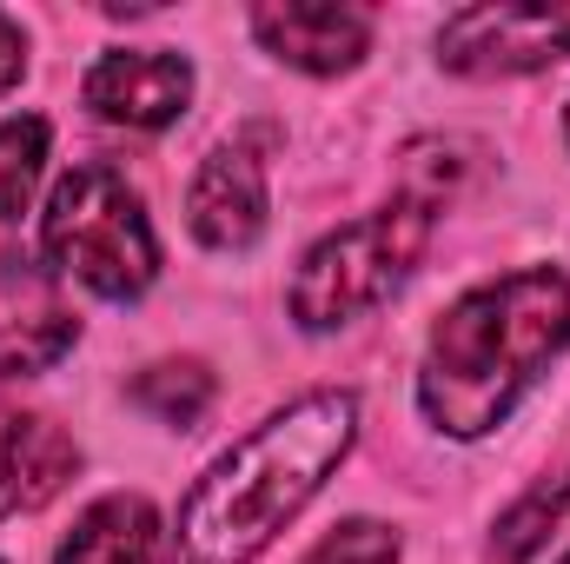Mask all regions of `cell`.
Instances as JSON below:
<instances>
[{
  "instance_id": "1",
  "label": "cell",
  "mask_w": 570,
  "mask_h": 564,
  "mask_svg": "<svg viewBox=\"0 0 570 564\" xmlns=\"http://www.w3.org/2000/svg\"><path fill=\"white\" fill-rule=\"evenodd\" d=\"M352 438H358L352 392L292 399L186 492L166 564H253L312 505V492L338 471Z\"/></svg>"
},
{
  "instance_id": "2",
  "label": "cell",
  "mask_w": 570,
  "mask_h": 564,
  "mask_svg": "<svg viewBox=\"0 0 570 564\" xmlns=\"http://www.w3.org/2000/svg\"><path fill=\"white\" fill-rule=\"evenodd\" d=\"M570 346V280L524 266L471 285L444 305L425 339L419 406L444 438H484L538 386V372Z\"/></svg>"
},
{
  "instance_id": "3",
  "label": "cell",
  "mask_w": 570,
  "mask_h": 564,
  "mask_svg": "<svg viewBox=\"0 0 570 564\" xmlns=\"http://www.w3.org/2000/svg\"><path fill=\"white\" fill-rule=\"evenodd\" d=\"M40 253L53 260L60 280H80L87 292L127 305L159 280V240L146 220L140 193L127 186L120 166L87 159L73 166L40 213Z\"/></svg>"
},
{
  "instance_id": "4",
  "label": "cell",
  "mask_w": 570,
  "mask_h": 564,
  "mask_svg": "<svg viewBox=\"0 0 570 564\" xmlns=\"http://www.w3.org/2000/svg\"><path fill=\"white\" fill-rule=\"evenodd\" d=\"M425 246H431V206L392 200L385 213L325 233L298 260L285 305H292V319L305 332H338V325L365 319L372 305H385L399 285L412 280V266L425 260Z\"/></svg>"
},
{
  "instance_id": "5",
  "label": "cell",
  "mask_w": 570,
  "mask_h": 564,
  "mask_svg": "<svg viewBox=\"0 0 570 564\" xmlns=\"http://www.w3.org/2000/svg\"><path fill=\"white\" fill-rule=\"evenodd\" d=\"M438 60L464 80H504L570 60V0H498L464 7L438 27Z\"/></svg>"
},
{
  "instance_id": "6",
  "label": "cell",
  "mask_w": 570,
  "mask_h": 564,
  "mask_svg": "<svg viewBox=\"0 0 570 564\" xmlns=\"http://www.w3.org/2000/svg\"><path fill=\"white\" fill-rule=\"evenodd\" d=\"M73 339L80 319L60 292V273L27 253H0V379H33L60 366Z\"/></svg>"
},
{
  "instance_id": "7",
  "label": "cell",
  "mask_w": 570,
  "mask_h": 564,
  "mask_svg": "<svg viewBox=\"0 0 570 564\" xmlns=\"http://www.w3.org/2000/svg\"><path fill=\"white\" fill-rule=\"evenodd\" d=\"M80 100L107 120V127H127V134H159L186 114L193 100V67L186 54H166V47H114L87 67L80 80Z\"/></svg>"
},
{
  "instance_id": "8",
  "label": "cell",
  "mask_w": 570,
  "mask_h": 564,
  "mask_svg": "<svg viewBox=\"0 0 570 564\" xmlns=\"http://www.w3.org/2000/svg\"><path fill=\"white\" fill-rule=\"evenodd\" d=\"M186 220H193V240L213 246V253H246L259 233H266V159L253 140H226L213 146L193 173V193H186Z\"/></svg>"
},
{
  "instance_id": "9",
  "label": "cell",
  "mask_w": 570,
  "mask_h": 564,
  "mask_svg": "<svg viewBox=\"0 0 570 564\" xmlns=\"http://www.w3.org/2000/svg\"><path fill=\"white\" fill-rule=\"evenodd\" d=\"M253 33L266 54H279L298 74H352L372 47V13L338 7V0H259L253 7Z\"/></svg>"
},
{
  "instance_id": "10",
  "label": "cell",
  "mask_w": 570,
  "mask_h": 564,
  "mask_svg": "<svg viewBox=\"0 0 570 564\" xmlns=\"http://www.w3.org/2000/svg\"><path fill=\"white\" fill-rule=\"evenodd\" d=\"M80 471V445L40 412H7L0 406V518L53 505Z\"/></svg>"
},
{
  "instance_id": "11",
  "label": "cell",
  "mask_w": 570,
  "mask_h": 564,
  "mask_svg": "<svg viewBox=\"0 0 570 564\" xmlns=\"http://www.w3.org/2000/svg\"><path fill=\"white\" fill-rule=\"evenodd\" d=\"M159 558V512L140 492H114L100 505H87L73 518V532L60 538L53 564H153Z\"/></svg>"
},
{
  "instance_id": "12",
  "label": "cell",
  "mask_w": 570,
  "mask_h": 564,
  "mask_svg": "<svg viewBox=\"0 0 570 564\" xmlns=\"http://www.w3.org/2000/svg\"><path fill=\"white\" fill-rule=\"evenodd\" d=\"M134 406L153 412L159 425H173V431H193V425L206 419V406H213V372L193 366V359L153 366V372L134 379Z\"/></svg>"
},
{
  "instance_id": "13",
  "label": "cell",
  "mask_w": 570,
  "mask_h": 564,
  "mask_svg": "<svg viewBox=\"0 0 570 564\" xmlns=\"http://www.w3.org/2000/svg\"><path fill=\"white\" fill-rule=\"evenodd\" d=\"M47 140H53V127L40 114L0 120V220L27 213V200H33L40 173H47Z\"/></svg>"
},
{
  "instance_id": "14",
  "label": "cell",
  "mask_w": 570,
  "mask_h": 564,
  "mask_svg": "<svg viewBox=\"0 0 570 564\" xmlns=\"http://www.w3.org/2000/svg\"><path fill=\"white\" fill-rule=\"evenodd\" d=\"M564 512H570V471H564V478H551V485H538L531 498H518V505H511V518L498 525V558L524 564L538 545H544V532H551Z\"/></svg>"
},
{
  "instance_id": "15",
  "label": "cell",
  "mask_w": 570,
  "mask_h": 564,
  "mask_svg": "<svg viewBox=\"0 0 570 564\" xmlns=\"http://www.w3.org/2000/svg\"><path fill=\"white\" fill-rule=\"evenodd\" d=\"M298 564H399V532L379 518H345L332 525Z\"/></svg>"
},
{
  "instance_id": "16",
  "label": "cell",
  "mask_w": 570,
  "mask_h": 564,
  "mask_svg": "<svg viewBox=\"0 0 570 564\" xmlns=\"http://www.w3.org/2000/svg\"><path fill=\"white\" fill-rule=\"evenodd\" d=\"M20 74H27V40H20V27L0 13V94H13Z\"/></svg>"
},
{
  "instance_id": "17",
  "label": "cell",
  "mask_w": 570,
  "mask_h": 564,
  "mask_svg": "<svg viewBox=\"0 0 570 564\" xmlns=\"http://www.w3.org/2000/svg\"><path fill=\"white\" fill-rule=\"evenodd\" d=\"M558 564H570V552H564V558H558Z\"/></svg>"
},
{
  "instance_id": "18",
  "label": "cell",
  "mask_w": 570,
  "mask_h": 564,
  "mask_svg": "<svg viewBox=\"0 0 570 564\" xmlns=\"http://www.w3.org/2000/svg\"><path fill=\"white\" fill-rule=\"evenodd\" d=\"M564 127H570V120H564Z\"/></svg>"
}]
</instances>
